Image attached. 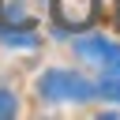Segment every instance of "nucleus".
<instances>
[{
	"label": "nucleus",
	"instance_id": "nucleus-2",
	"mask_svg": "<svg viewBox=\"0 0 120 120\" xmlns=\"http://www.w3.org/2000/svg\"><path fill=\"white\" fill-rule=\"evenodd\" d=\"M75 52H79L90 68H98L101 75L120 71V45L109 41V38H79V41H75Z\"/></svg>",
	"mask_w": 120,
	"mask_h": 120
},
{
	"label": "nucleus",
	"instance_id": "nucleus-1",
	"mask_svg": "<svg viewBox=\"0 0 120 120\" xmlns=\"http://www.w3.org/2000/svg\"><path fill=\"white\" fill-rule=\"evenodd\" d=\"M38 90L45 101H94V94H98V86L90 79H82L79 71H68V68H49L38 79Z\"/></svg>",
	"mask_w": 120,
	"mask_h": 120
},
{
	"label": "nucleus",
	"instance_id": "nucleus-3",
	"mask_svg": "<svg viewBox=\"0 0 120 120\" xmlns=\"http://www.w3.org/2000/svg\"><path fill=\"white\" fill-rule=\"evenodd\" d=\"M45 0H0V26L4 30H30L41 19Z\"/></svg>",
	"mask_w": 120,
	"mask_h": 120
},
{
	"label": "nucleus",
	"instance_id": "nucleus-5",
	"mask_svg": "<svg viewBox=\"0 0 120 120\" xmlns=\"http://www.w3.org/2000/svg\"><path fill=\"white\" fill-rule=\"evenodd\" d=\"M98 90H101L105 98H112V101H120V71H109V75H101V82H98Z\"/></svg>",
	"mask_w": 120,
	"mask_h": 120
},
{
	"label": "nucleus",
	"instance_id": "nucleus-6",
	"mask_svg": "<svg viewBox=\"0 0 120 120\" xmlns=\"http://www.w3.org/2000/svg\"><path fill=\"white\" fill-rule=\"evenodd\" d=\"M15 109H19V101H15V94H11V90H0V120H8V116H15Z\"/></svg>",
	"mask_w": 120,
	"mask_h": 120
},
{
	"label": "nucleus",
	"instance_id": "nucleus-4",
	"mask_svg": "<svg viewBox=\"0 0 120 120\" xmlns=\"http://www.w3.org/2000/svg\"><path fill=\"white\" fill-rule=\"evenodd\" d=\"M52 15L64 30H82L98 19V0H52Z\"/></svg>",
	"mask_w": 120,
	"mask_h": 120
}]
</instances>
